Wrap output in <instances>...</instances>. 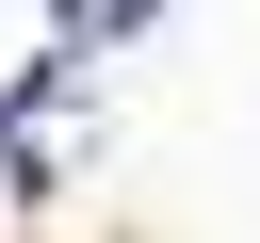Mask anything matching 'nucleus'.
<instances>
[{
  "label": "nucleus",
  "instance_id": "f257e3e1",
  "mask_svg": "<svg viewBox=\"0 0 260 243\" xmlns=\"http://www.w3.org/2000/svg\"><path fill=\"white\" fill-rule=\"evenodd\" d=\"M81 146H98V130H81V97H16V113H0V162H16V178H65Z\"/></svg>",
  "mask_w": 260,
  "mask_h": 243
},
{
  "label": "nucleus",
  "instance_id": "f03ea898",
  "mask_svg": "<svg viewBox=\"0 0 260 243\" xmlns=\"http://www.w3.org/2000/svg\"><path fill=\"white\" fill-rule=\"evenodd\" d=\"M162 0H49V49H130Z\"/></svg>",
  "mask_w": 260,
  "mask_h": 243
}]
</instances>
